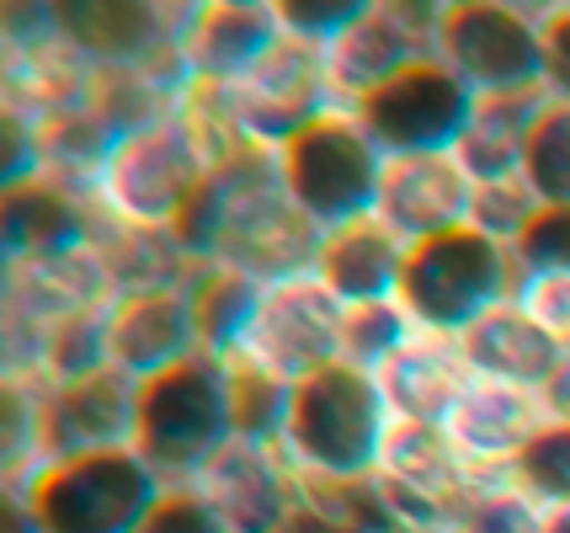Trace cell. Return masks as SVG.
<instances>
[{
  "mask_svg": "<svg viewBox=\"0 0 570 533\" xmlns=\"http://www.w3.org/2000/svg\"><path fill=\"white\" fill-rule=\"evenodd\" d=\"M522 288V267L512 246H501L474 225L438 235L426 246L405 251L400 273V305L416 320L422 336L464 342L491 309L512 305Z\"/></svg>",
  "mask_w": 570,
  "mask_h": 533,
  "instance_id": "obj_4",
  "label": "cell"
},
{
  "mask_svg": "<svg viewBox=\"0 0 570 533\" xmlns=\"http://www.w3.org/2000/svg\"><path fill=\"white\" fill-rule=\"evenodd\" d=\"M522 181L544 208H570V102L544 97L522 145Z\"/></svg>",
  "mask_w": 570,
  "mask_h": 533,
  "instance_id": "obj_25",
  "label": "cell"
},
{
  "mask_svg": "<svg viewBox=\"0 0 570 533\" xmlns=\"http://www.w3.org/2000/svg\"><path fill=\"white\" fill-rule=\"evenodd\" d=\"M544 533H570V507H544Z\"/></svg>",
  "mask_w": 570,
  "mask_h": 533,
  "instance_id": "obj_37",
  "label": "cell"
},
{
  "mask_svg": "<svg viewBox=\"0 0 570 533\" xmlns=\"http://www.w3.org/2000/svg\"><path fill=\"white\" fill-rule=\"evenodd\" d=\"M193 485L208 496L229 533H294L304 512V481L273 443L235 437Z\"/></svg>",
  "mask_w": 570,
  "mask_h": 533,
  "instance_id": "obj_13",
  "label": "cell"
},
{
  "mask_svg": "<svg viewBox=\"0 0 570 533\" xmlns=\"http://www.w3.org/2000/svg\"><path fill=\"white\" fill-rule=\"evenodd\" d=\"M235 443V368L229 357L198 353L181 368L139 384L134 448L171 485L198 481Z\"/></svg>",
  "mask_w": 570,
  "mask_h": 533,
  "instance_id": "obj_5",
  "label": "cell"
},
{
  "mask_svg": "<svg viewBox=\"0 0 570 533\" xmlns=\"http://www.w3.org/2000/svg\"><path fill=\"white\" fill-rule=\"evenodd\" d=\"M193 309H198V330H203V353L214 357H235L246 342L250 320L262 309L267 283H256L240 267H224V261H198V273L187 283Z\"/></svg>",
  "mask_w": 570,
  "mask_h": 533,
  "instance_id": "obj_24",
  "label": "cell"
},
{
  "mask_svg": "<svg viewBox=\"0 0 570 533\" xmlns=\"http://www.w3.org/2000/svg\"><path fill=\"white\" fill-rule=\"evenodd\" d=\"M422 330L405 315L400 299H379V305H352L342 320V363L363 368V374H384Z\"/></svg>",
  "mask_w": 570,
  "mask_h": 533,
  "instance_id": "obj_26",
  "label": "cell"
},
{
  "mask_svg": "<svg viewBox=\"0 0 570 533\" xmlns=\"http://www.w3.org/2000/svg\"><path fill=\"white\" fill-rule=\"evenodd\" d=\"M544 422L549 416H544V406H539V395L512 389V384L474 379L470 395L453 406L443 432L453 437V448L470 458V470H480V475H507L522 458V448L539 437Z\"/></svg>",
  "mask_w": 570,
  "mask_h": 533,
  "instance_id": "obj_18",
  "label": "cell"
},
{
  "mask_svg": "<svg viewBox=\"0 0 570 533\" xmlns=\"http://www.w3.org/2000/svg\"><path fill=\"white\" fill-rule=\"evenodd\" d=\"M539 198L528 193V181L512 177V181H485V187H474V214L470 225L480 235H491L501 246H518V235L533 225V214H539Z\"/></svg>",
  "mask_w": 570,
  "mask_h": 533,
  "instance_id": "obj_30",
  "label": "cell"
},
{
  "mask_svg": "<svg viewBox=\"0 0 570 533\" xmlns=\"http://www.w3.org/2000/svg\"><path fill=\"white\" fill-rule=\"evenodd\" d=\"M512 481L539 507H570V422H544L539 437L512 464Z\"/></svg>",
  "mask_w": 570,
  "mask_h": 533,
  "instance_id": "obj_28",
  "label": "cell"
},
{
  "mask_svg": "<svg viewBox=\"0 0 570 533\" xmlns=\"http://www.w3.org/2000/svg\"><path fill=\"white\" fill-rule=\"evenodd\" d=\"M342 320H347V305L315 273L273 283L262 294V309L250 320L240 353L229 363L262 368L283 384H304L309 374L342 363Z\"/></svg>",
  "mask_w": 570,
  "mask_h": 533,
  "instance_id": "obj_10",
  "label": "cell"
},
{
  "mask_svg": "<svg viewBox=\"0 0 570 533\" xmlns=\"http://www.w3.org/2000/svg\"><path fill=\"white\" fill-rule=\"evenodd\" d=\"M107 353L124 379L145 384L181 368L187 357L203 353L198 309L187 288H160V294H118L107 305Z\"/></svg>",
  "mask_w": 570,
  "mask_h": 533,
  "instance_id": "obj_16",
  "label": "cell"
},
{
  "mask_svg": "<svg viewBox=\"0 0 570 533\" xmlns=\"http://www.w3.org/2000/svg\"><path fill=\"white\" fill-rule=\"evenodd\" d=\"M533 6L507 0H459L443 6L438 59L470 86L474 97H522L544 91V38Z\"/></svg>",
  "mask_w": 570,
  "mask_h": 533,
  "instance_id": "obj_8",
  "label": "cell"
},
{
  "mask_svg": "<svg viewBox=\"0 0 570 533\" xmlns=\"http://www.w3.org/2000/svg\"><path fill=\"white\" fill-rule=\"evenodd\" d=\"M474 214V181L453 155H416V160H390L373 219L395 235L400 246H426L438 235L464 229Z\"/></svg>",
  "mask_w": 570,
  "mask_h": 533,
  "instance_id": "obj_17",
  "label": "cell"
},
{
  "mask_svg": "<svg viewBox=\"0 0 570 533\" xmlns=\"http://www.w3.org/2000/svg\"><path fill=\"white\" fill-rule=\"evenodd\" d=\"M438 22H443V6H363V17L325 49L336 107H357L379 86L405 76L411 65L432 59Z\"/></svg>",
  "mask_w": 570,
  "mask_h": 533,
  "instance_id": "obj_11",
  "label": "cell"
},
{
  "mask_svg": "<svg viewBox=\"0 0 570 533\" xmlns=\"http://www.w3.org/2000/svg\"><path fill=\"white\" fill-rule=\"evenodd\" d=\"M390 432L395 416L379 389V374L331 363L294 384L277 448L294 464L298 481H373L390 448Z\"/></svg>",
  "mask_w": 570,
  "mask_h": 533,
  "instance_id": "obj_3",
  "label": "cell"
},
{
  "mask_svg": "<svg viewBox=\"0 0 570 533\" xmlns=\"http://www.w3.org/2000/svg\"><path fill=\"white\" fill-rule=\"evenodd\" d=\"M283 43L277 6L224 0V6H193V22L181 32V65L193 91H235L246 86Z\"/></svg>",
  "mask_w": 570,
  "mask_h": 533,
  "instance_id": "obj_15",
  "label": "cell"
},
{
  "mask_svg": "<svg viewBox=\"0 0 570 533\" xmlns=\"http://www.w3.org/2000/svg\"><path fill=\"white\" fill-rule=\"evenodd\" d=\"M166 485L139 448H101L27 464L22 475H6V496L27 512L32 533H139Z\"/></svg>",
  "mask_w": 570,
  "mask_h": 533,
  "instance_id": "obj_2",
  "label": "cell"
},
{
  "mask_svg": "<svg viewBox=\"0 0 570 533\" xmlns=\"http://www.w3.org/2000/svg\"><path fill=\"white\" fill-rule=\"evenodd\" d=\"M544 107V91H522V97H480L474 107V124L459 145V166L470 171L474 187L485 181H512L522 177V145H528V128Z\"/></svg>",
  "mask_w": 570,
  "mask_h": 533,
  "instance_id": "obj_22",
  "label": "cell"
},
{
  "mask_svg": "<svg viewBox=\"0 0 570 533\" xmlns=\"http://www.w3.org/2000/svg\"><path fill=\"white\" fill-rule=\"evenodd\" d=\"M539 38H544V97L570 102V6H549L539 17Z\"/></svg>",
  "mask_w": 570,
  "mask_h": 533,
  "instance_id": "obj_35",
  "label": "cell"
},
{
  "mask_svg": "<svg viewBox=\"0 0 570 533\" xmlns=\"http://www.w3.org/2000/svg\"><path fill=\"white\" fill-rule=\"evenodd\" d=\"M363 17V0H288V6H277V22H283V38H294V43H309V49H331L352 22Z\"/></svg>",
  "mask_w": 570,
  "mask_h": 533,
  "instance_id": "obj_32",
  "label": "cell"
},
{
  "mask_svg": "<svg viewBox=\"0 0 570 533\" xmlns=\"http://www.w3.org/2000/svg\"><path fill=\"white\" fill-rule=\"evenodd\" d=\"M474 107L480 97L432 53L347 112L368 128L384 160H416V155H459L474 124Z\"/></svg>",
  "mask_w": 570,
  "mask_h": 533,
  "instance_id": "obj_9",
  "label": "cell"
},
{
  "mask_svg": "<svg viewBox=\"0 0 570 533\" xmlns=\"http://www.w3.org/2000/svg\"><path fill=\"white\" fill-rule=\"evenodd\" d=\"M107 229L112 219L97 204V187H86V181L38 171V177L6 187V261L11 267L101 246Z\"/></svg>",
  "mask_w": 570,
  "mask_h": 533,
  "instance_id": "obj_14",
  "label": "cell"
},
{
  "mask_svg": "<svg viewBox=\"0 0 570 533\" xmlns=\"http://www.w3.org/2000/svg\"><path fill=\"white\" fill-rule=\"evenodd\" d=\"M139 533H229V529L219 523V512L208 507V496L198 485L181 481V485H166L160 507L149 512V523Z\"/></svg>",
  "mask_w": 570,
  "mask_h": 533,
  "instance_id": "obj_33",
  "label": "cell"
},
{
  "mask_svg": "<svg viewBox=\"0 0 570 533\" xmlns=\"http://www.w3.org/2000/svg\"><path fill=\"white\" fill-rule=\"evenodd\" d=\"M539 406L549 422H570V347L560 353V368L549 374V384L539 389Z\"/></svg>",
  "mask_w": 570,
  "mask_h": 533,
  "instance_id": "obj_36",
  "label": "cell"
},
{
  "mask_svg": "<svg viewBox=\"0 0 570 533\" xmlns=\"http://www.w3.org/2000/svg\"><path fill=\"white\" fill-rule=\"evenodd\" d=\"M400 273H405V246L379 219H357L347 229H331L321 240V256H315V278L347 309L400 299Z\"/></svg>",
  "mask_w": 570,
  "mask_h": 533,
  "instance_id": "obj_21",
  "label": "cell"
},
{
  "mask_svg": "<svg viewBox=\"0 0 570 533\" xmlns=\"http://www.w3.org/2000/svg\"><path fill=\"white\" fill-rule=\"evenodd\" d=\"M235 139L198 107H176L166 118L128 128L97 171V204L112 225L128 229H176L193 208L203 181L214 177Z\"/></svg>",
  "mask_w": 570,
  "mask_h": 533,
  "instance_id": "obj_1",
  "label": "cell"
},
{
  "mask_svg": "<svg viewBox=\"0 0 570 533\" xmlns=\"http://www.w3.org/2000/svg\"><path fill=\"white\" fill-rule=\"evenodd\" d=\"M379 475L411 485L422 496H438L459 512V502L470 496V485L480 481V470H470V458L453 448V437L443 427H395Z\"/></svg>",
  "mask_w": 570,
  "mask_h": 533,
  "instance_id": "obj_23",
  "label": "cell"
},
{
  "mask_svg": "<svg viewBox=\"0 0 570 533\" xmlns=\"http://www.w3.org/2000/svg\"><path fill=\"white\" fill-rule=\"evenodd\" d=\"M518 305L528 309L560 347H570V278H522Z\"/></svg>",
  "mask_w": 570,
  "mask_h": 533,
  "instance_id": "obj_34",
  "label": "cell"
},
{
  "mask_svg": "<svg viewBox=\"0 0 570 533\" xmlns=\"http://www.w3.org/2000/svg\"><path fill=\"white\" fill-rule=\"evenodd\" d=\"M470 384H474L470 357L448 336H416L379 374V389L390 401L395 427H448V416L470 395Z\"/></svg>",
  "mask_w": 570,
  "mask_h": 533,
  "instance_id": "obj_19",
  "label": "cell"
},
{
  "mask_svg": "<svg viewBox=\"0 0 570 533\" xmlns=\"http://www.w3.org/2000/svg\"><path fill=\"white\" fill-rule=\"evenodd\" d=\"M522 278H570V208H539L533 225L518 235Z\"/></svg>",
  "mask_w": 570,
  "mask_h": 533,
  "instance_id": "obj_31",
  "label": "cell"
},
{
  "mask_svg": "<svg viewBox=\"0 0 570 533\" xmlns=\"http://www.w3.org/2000/svg\"><path fill=\"white\" fill-rule=\"evenodd\" d=\"M459 347H464V357H470L474 379L512 384V389H528V395L544 389L549 374L560 368V353H566V347H560V342H554V336L518 305V299L491 309Z\"/></svg>",
  "mask_w": 570,
  "mask_h": 533,
  "instance_id": "obj_20",
  "label": "cell"
},
{
  "mask_svg": "<svg viewBox=\"0 0 570 533\" xmlns=\"http://www.w3.org/2000/svg\"><path fill=\"white\" fill-rule=\"evenodd\" d=\"M235 368V437L246 443H273L283 437V422H288V401H294V384L273 379L262 368H246V363H229Z\"/></svg>",
  "mask_w": 570,
  "mask_h": 533,
  "instance_id": "obj_29",
  "label": "cell"
},
{
  "mask_svg": "<svg viewBox=\"0 0 570 533\" xmlns=\"http://www.w3.org/2000/svg\"><path fill=\"white\" fill-rule=\"evenodd\" d=\"M187 102L198 107L203 118L235 139V145H256V150H283L298 128H309L336 107L331 76H325V49L294 43L283 38L277 53L235 91H193Z\"/></svg>",
  "mask_w": 570,
  "mask_h": 533,
  "instance_id": "obj_7",
  "label": "cell"
},
{
  "mask_svg": "<svg viewBox=\"0 0 570 533\" xmlns=\"http://www.w3.org/2000/svg\"><path fill=\"white\" fill-rule=\"evenodd\" d=\"M134 422H139V384L124 379L118 368L75 384H38L32 464L101 454V448H134Z\"/></svg>",
  "mask_w": 570,
  "mask_h": 533,
  "instance_id": "obj_12",
  "label": "cell"
},
{
  "mask_svg": "<svg viewBox=\"0 0 570 533\" xmlns=\"http://www.w3.org/2000/svg\"><path fill=\"white\" fill-rule=\"evenodd\" d=\"M453 533H544V507L507 475H480L459 502Z\"/></svg>",
  "mask_w": 570,
  "mask_h": 533,
  "instance_id": "obj_27",
  "label": "cell"
},
{
  "mask_svg": "<svg viewBox=\"0 0 570 533\" xmlns=\"http://www.w3.org/2000/svg\"><path fill=\"white\" fill-rule=\"evenodd\" d=\"M384 150L368 139V128L352 118L347 107H331L325 118L298 128L294 139L277 150V177L288 204L309 225L331 235L357 219H373L379 187H384Z\"/></svg>",
  "mask_w": 570,
  "mask_h": 533,
  "instance_id": "obj_6",
  "label": "cell"
}]
</instances>
